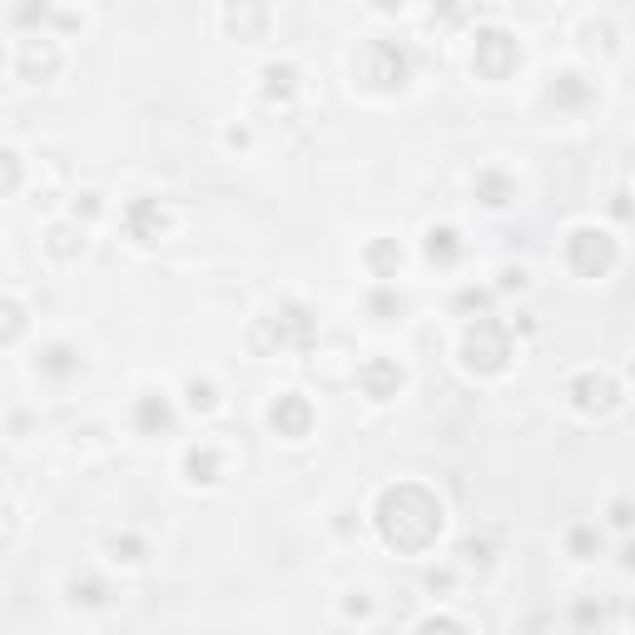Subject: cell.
Instances as JSON below:
<instances>
[{"mask_svg": "<svg viewBox=\"0 0 635 635\" xmlns=\"http://www.w3.org/2000/svg\"><path fill=\"white\" fill-rule=\"evenodd\" d=\"M129 234L144 239V244H154V239L164 234V214H159L154 199H134V204H129Z\"/></svg>", "mask_w": 635, "mask_h": 635, "instance_id": "obj_11", "label": "cell"}, {"mask_svg": "<svg viewBox=\"0 0 635 635\" xmlns=\"http://www.w3.org/2000/svg\"><path fill=\"white\" fill-rule=\"evenodd\" d=\"M516 65H521V50H516V40H511L507 30H497V25L477 30V45H472V70H477L482 80H507Z\"/></svg>", "mask_w": 635, "mask_h": 635, "instance_id": "obj_5", "label": "cell"}, {"mask_svg": "<svg viewBox=\"0 0 635 635\" xmlns=\"http://www.w3.org/2000/svg\"><path fill=\"white\" fill-rule=\"evenodd\" d=\"M219 397H214V382H189V407L194 412H209Z\"/></svg>", "mask_w": 635, "mask_h": 635, "instance_id": "obj_23", "label": "cell"}, {"mask_svg": "<svg viewBox=\"0 0 635 635\" xmlns=\"http://www.w3.org/2000/svg\"><path fill=\"white\" fill-rule=\"evenodd\" d=\"M477 199H482V204H492V209H497V204H507V199H511V179L502 174V169H482V174H477Z\"/></svg>", "mask_w": 635, "mask_h": 635, "instance_id": "obj_16", "label": "cell"}, {"mask_svg": "<svg viewBox=\"0 0 635 635\" xmlns=\"http://www.w3.org/2000/svg\"><path fill=\"white\" fill-rule=\"evenodd\" d=\"M313 333H318V323H313V313L308 308H298V303H283L273 318H258L254 328V343L258 353H268V348H308L313 343Z\"/></svg>", "mask_w": 635, "mask_h": 635, "instance_id": "obj_2", "label": "cell"}, {"mask_svg": "<svg viewBox=\"0 0 635 635\" xmlns=\"http://www.w3.org/2000/svg\"><path fill=\"white\" fill-rule=\"evenodd\" d=\"M378 531H382V541L397 546V551H422V546H432L437 531H442V507H437V497H432L427 487H417V482L387 487L382 502H378Z\"/></svg>", "mask_w": 635, "mask_h": 635, "instance_id": "obj_1", "label": "cell"}, {"mask_svg": "<svg viewBox=\"0 0 635 635\" xmlns=\"http://www.w3.org/2000/svg\"><path fill=\"white\" fill-rule=\"evenodd\" d=\"M551 100H556V105H581V100H586V80H581V75H571V70H566V75H556Z\"/></svg>", "mask_w": 635, "mask_h": 635, "instance_id": "obj_19", "label": "cell"}, {"mask_svg": "<svg viewBox=\"0 0 635 635\" xmlns=\"http://www.w3.org/2000/svg\"><path fill=\"white\" fill-rule=\"evenodd\" d=\"M134 422H139V432H169V402L154 397V392H144L134 402Z\"/></svg>", "mask_w": 635, "mask_h": 635, "instance_id": "obj_12", "label": "cell"}, {"mask_svg": "<svg viewBox=\"0 0 635 635\" xmlns=\"http://www.w3.org/2000/svg\"><path fill=\"white\" fill-rule=\"evenodd\" d=\"M25 333V308L15 298H0V343H15Z\"/></svg>", "mask_w": 635, "mask_h": 635, "instance_id": "obj_18", "label": "cell"}, {"mask_svg": "<svg viewBox=\"0 0 635 635\" xmlns=\"http://www.w3.org/2000/svg\"><path fill=\"white\" fill-rule=\"evenodd\" d=\"M507 358H511V333L502 323H492V318H477L467 328V338H462V363L472 373H502Z\"/></svg>", "mask_w": 635, "mask_h": 635, "instance_id": "obj_3", "label": "cell"}, {"mask_svg": "<svg viewBox=\"0 0 635 635\" xmlns=\"http://www.w3.org/2000/svg\"><path fill=\"white\" fill-rule=\"evenodd\" d=\"M417 635H467V631H462L452 616H432V621H422V631Z\"/></svg>", "mask_w": 635, "mask_h": 635, "instance_id": "obj_24", "label": "cell"}, {"mask_svg": "<svg viewBox=\"0 0 635 635\" xmlns=\"http://www.w3.org/2000/svg\"><path fill=\"white\" fill-rule=\"evenodd\" d=\"M571 402L581 412H611L621 402V387L606 378V373H581V378L571 382Z\"/></svg>", "mask_w": 635, "mask_h": 635, "instance_id": "obj_8", "label": "cell"}, {"mask_svg": "<svg viewBox=\"0 0 635 635\" xmlns=\"http://www.w3.org/2000/svg\"><path fill=\"white\" fill-rule=\"evenodd\" d=\"M373 313H382V318H392V313H402V298H392V293L382 288V293H373Z\"/></svg>", "mask_w": 635, "mask_h": 635, "instance_id": "obj_25", "label": "cell"}, {"mask_svg": "<svg viewBox=\"0 0 635 635\" xmlns=\"http://www.w3.org/2000/svg\"><path fill=\"white\" fill-rule=\"evenodd\" d=\"M115 551H125V561H139V541L125 536V541H115Z\"/></svg>", "mask_w": 635, "mask_h": 635, "instance_id": "obj_27", "label": "cell"}, {"mask_svg": "<svg viewBox=\"0 0 635 635\" xmlns=\"http://www.w3.org/2000/svg\"><path fill=\"white\" fill-rule=\"evenodd\" d=\"M358 382H363V392H368V397L387 402V397H397V387H402V368H397V363H387V358H373V363H363V368H358Z\"/></svg>", "mask_w": 635, "mask_h": 635, "instance_id": "obj_10", "label": "cell"}, {"mask_svg": "<svg viewBox=\"0 0 635 635\" xmlns=\"http://www.w3.org/2000/svg\"><path fill=\"white\" fill-rule=\"evenodd\" d=\"M45 249H50L55 258H80V249H85V229H75V224H55L50 239H45Z\"/></svg>", "mask_w": 635, "mask_h": 635, "instance_id": "obj_15", "label": "cell"}, {"mask_svg": "<svg viewBox=\"0 0 635 635\" xmlns=\"http://www.w3.org/2000/svg\"><path fill=\"white\" fill-rule=\"evenodd\" d=\"M10 189H20V159L10 149H0V194H10Z\"/></svg>", "mask_w": 635, "mask_h": 635, "instance_id": "obj_21", "label": "cell"}, {"mask_svg": "<svg viewBox=\"0 0 635 635\" xmlns=\"http://www.w3.org/2000/svg\"><path fill=\"white\" fill-rule=\"evenodd\" d=\"M353 70H358V80L373 85V90H397V85L407 80V55H402L392 40H368V45L358 50Z\"/></svg>", "mask_w": 635, "mask_h": 635, "instance_id": "obj_4", "label": "cell"}, {"mask_svg": "<svg viewBox=\"0 0 635 635\" xmlns=\"http://www.w3.org/2000/svg\"><path fill=\"white\" fill-rule=\"evenodd\" d=\"M566 258H571V268H576L581 278H601V273L616 263V239L601 234V229H576V234L566 239Z\"/></svg>", "mask_w": 635, "mask_h": 635, "instance_id": "obj_6", "label": "cell"}, {"mask_svg": "<svg viewBox=\"0 0 635 635\" xmlns=\"http://www.w3.org/2000/svg\"><path fill=\"white\" fill-rule=\"evenodd\" d=\"M427 258L432 263H442V268H452L457 258H462V244H457V229H427Z\"/></svg>", "mask_w": 635, "mask_h": 635, "instance_id": "obj_13", "label": "cell"}, {"mask_svg": "<svg viewBox=\"0 0 635 635\" xmlns=\"http://www.w3.org/2000/svg\"><path fill=\"white\" fill-rule=\"evenodd\" d=\"M368 263H373V268H378L382 278H392V273H397V263H402V249H397V244H387V239H382V244H373V249H368Z\"/></svg>", "mask_w": 635, "mask_h": 635, "instance_id": "obj_20", "label": "cell"}, {"mask_svg": "<svg viewBox=\"0 0 635 635\" xmlns=\"http://www.w3.org/2000/svg\"><path fill=\"white\" fill-rule=\"evenodd\" d=\"M219 467H224V462H219V452H214V447H194V452L184 457L189 482H204V487H209V482H219Z\"/></svg>", "mask_w": 635, "mask_h": 635, "instance_id": "obj_14", "label": "cell"}, {"mask_svg": "<svg viewBox=\"0 0 635 635\" xmlns=\"http://www.w3.org/2000/svg\"><path fill=\"white\" fill-rule=\"evenodd\" d=\"M55 70H60V50H55V40H45V35L20 40V80H50Z\"/></svg>", "mask_w": 635, "mask_h": 635, "instance_id": "obj_9", "label": "cell"}, {"mask_svg": "<svg viewBox=\"0 0 635 635\" xmlns=\"http://www.w3.org/2000/svg\"><path fill=\"white\" fill-rule=\"evenodd\" d=\"M591 546H596V536H591V531H576V536H571V551H576V556H586Z\"/></svg>", "mask_w": 635, "mask_h": 635, "instance_id": "obj_26", "label": "cell"}, {"mask_svg": "<svg viewBox=\"0 0 635 635\" xmlns=\"http://www.w3.org/2000/svg\"><path fill=\"white\" fill-rule=\"evenodd\" d=\"M263 80H268V85H263V95H268V100H288V95H293L298 70H293V65H268V70H263Z\"/></svg>", "mask_w": 635, "mask_h": 635, "instance_id": "obj_17", "label": "cell"}, {"mask_svg": "<svg viewBox=\"0 0 635 635\" xmlns=\"http://www.w3.org/2000/svg\"><path fill=\"white\" fill-rule=\"evenodd\" d=\"M268 422H273L278 437H308V427H313V402H308L303 392H283V397L268 407Z\"/></svg>", "mask_w": 635, "mask_h": 635, "instance_id": "obj_7", "label": "cell"}, {"mask_svg": "<svg viewBox=\"0 0 635 635\" xmlns=\"http://www.w3.org/2000/svg\"><path fill=\"white\" fill-rule=\"evenodd\" d=\"M70 368H75V353H70V348H50V353H45V373L65 378Z\"/></svg>", "mask_w": 635, "mask_h": 635, "instance_id": "obj_22", "label": "cell"}]
</instances>
